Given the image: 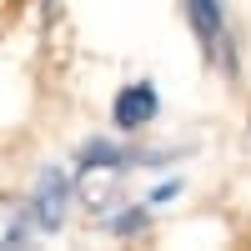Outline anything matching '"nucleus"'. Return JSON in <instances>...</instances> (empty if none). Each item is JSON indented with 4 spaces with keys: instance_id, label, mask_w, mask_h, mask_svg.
<instances>
[{
    "instance_id": "4",
    "label": "nucleus",
    "mask_w": 251,
    "mask_h": 251,
    "mask_svg": "<svg viewBox=\"0 0 251 251\" xmlns=\"http://www.w3.org/2000/svg\"><path fill=\"white\" fill-rule=\"evenodd\" d=\"M30 206L25 201H10V196H0V246H20L30 236Z\"/></svg>"
},
{
    "instance_id": "1",
    "label": "nucleus",
    "mask_w": 251,
    "mask_h": 251,
    "mask_svg": "<svg viewBox=\"0 0 251 251\" xmlns=\"http://www.w3.org/2000/svg\"><path fill=\"white\" fill-rule=\"evenodd\" d=\"M71 191H75L71 171H60V166H46V171H40L35 196L25 201L35 231H60V221H66V211H71Z\"/></svg>"
},
{
    "instance_id": "3",
    "label": "nucleus",
    "mask_w": 251,
    "mask_h": 251,
    "mask_svg": "<svg viewBox=\"0 0 251 251\" xmlns=\"http://www.w3.org/2000/svg\"><path fill=\"white\" fill-rule=\"evenodd\" d=\"M156 111H161V100H156V86H151V80L126 86V91L116 96V106H111V116H116L121 131H141V126H151Z\"/></svg>"
},
{
    "instance_id": "5",
    "label": "nucleus",
    "mask_w": 251,
    "mask_h": 251,
    "mask_svg": "<svg viewBox=\"0 0 251 251\" xmlns=\"http://www.w3.org/2000/svg\"><path fill=\"white\" fill-rule=\"evenodd\" d=\"M46 5H55V0H46Z\"/></svg>"
},
{
    "instance_id": "2",
    "label": "nucleus",
    "mask_w": 251,
    "mask_h": 251,
    "mask_svg": "<svg viewBox=\"0 0 251 251\" xmlns=\"http://www.w3.org/2000/svg\"><path fill=\"white\" fill-rule=\"evenodd\" d=\"M186 15H191V30H196V40H201L206 60H216V66L231 71V30H226L221 0H186Z\"/></svg>"
}]
</instances>
